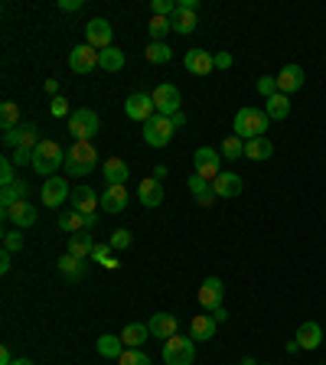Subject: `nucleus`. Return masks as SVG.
Listing matches in <instances>:
<instances>
[{"label": "nucleus", "instance_id": "nucleus-27", "mask_svg": "<svg viewBox=\"0 0 326 365\" xmlns=\"http://www.w3.org/2000/svg\"><path fill=\"white\" fill-rule=\"evenodd\" d=\"M95 245L98 241L91 239V232H78V235H69V254L72 258H91V252H95Z\"/></svg>", "mask_w": 326, "mask_h": 365}, {"label": "nucleus", "instance_id": "nucleus-12", "mask_svg": "<svg viewBox=\"0 0 326 365\" xmlns=\"http://www.w3.org/2000/svg\"><path fill=\"white\" fill-rule=\"evenodd\" d=\"M85 39H88V46L91 49H108L111 46V39H114V30L108 20H101V16H95V20H88L85 26Z\"/></svg>", "mask_w": 326, "mask_h": 365}, {"label": "nucleus", "instance_id": "nucleus-45", "mask_svg": "<svg viewBox=\"0 0 326 365\" xmlns=\"http://www.w3.org/2000/svg\"><path fill=\"white\" fill-rule=\"evenodd\" d=\"M186 186H189V192H193V199H196V196H202L206 189H213V183H209V179H202L199 173H193V177L186 179Z\"/></svg>", "mask_w": 326, "mask_h": 365}, {"label": "nucleus", "instance_id": "nucleus-62", "mask_svg": "<svg viewBox=\"0 0 326 365\" xmlns=\"http://www.w3.org/2000/svg\"><path fill=\"white\" fill-rule=\"evenodd\" d=\"M258 365H261V362H258Z\"/></svg>", "mask_w": 326, "mask_h": 365}, {"label": "nucleus", "instance_id": "nucleus-29", "mask_svg": "<svg viewBox=\"0 0 326 365\" xmlns=\"http://www.w3.org/2000/svg\"><path fill=\"white\" fill-rule=\"evenodd\" d=\"M98 355H105V359H121L124 355V342H121V336H111V333H105V336H98Z\"/></svg>", "mask_w": 326, "mask_h": 365}, {"label": "nucleus", "instance_id": "nucleus-28", "mask_svg": "<svg viewBox=\"0 0 326 365\" xmlns=\"http://www.w3.org/2000/svg\"><path fill=\"white\" fill-rule=\"evenodd\" d=\"M147 340H151V327L147 323H127L124 333H121V342L127 349H140Z\"/></svg>", "mask_w": 326, "mask_h": 365}, {"label": "nucleus", "instance_id": "nucleus-43", "mask_svg": "<svg viewBox=\"0 0 326 365\" xmlns=\"http://www.w3.org/2000/svg\"><path fill=\"white\" fill-rule=\"evenodd\" d=\"M176 7H180L176 0H153V3H151V13H153V16H173Z\"/></svg>", "mask_w": 326, "mask_h": 365}, {"label": "nucleus", "instance_id": "nucleus-60", "mask_svg": "<svg viewBox=\"0 0 326 365\" xmlns=\"http://www.w3.org/2000/svg\"><path fill=\"white\" fill-rule=\"evenodd\" d=\"M13 365H33L30 359H13Z\"/></svg>", "mask_w": 326, "mask_h": 365}, {"label": "nucleus", "instance_id": "nucleus-53", "mask_svg": "<svg viewBox=\"0 0 326 365\" xmlns=\"http://www.w3.org/2000/svg\"><path fill=\"white\" fill-rule=\"evenodd\" d=\"M10 252H7V248H3V252H0V274H7V271H10Z\"/></svg>", "mask_w": 326, "mask_h": 365}, {"label": "nucleus", "instance_id": "nucleus-40", "mask_svg": "<svg viewBox=\"0 0 326 365\" xmlns=\"http://www.w3.org/2000/svg\"><path fill=\"white\" fill-rule=\"evenodd\" d=\"M111 245H105V241H101V245H95V252H91V261H101V265L105 267H118V261H114L111 258Z\"/></svg>", "mask_w": 326, "mask_h": 365}, {"label": "nucleus", "instance_id": "nucleus-31", "mask_svg": "<svg viewBox=\"0 0 326 365\" xmlns=\"http://www.w3.org/2000/svg\"><path fill=\"white\" fill-rule=\"evenodd\" d=\"M264 114H268L271 121H284V118L290 114V98H287V95H281V91H277V95H271V98H268V104H264Z\"/></svg>", "mask_w": 326, "mask_h": 365}, {"label": "nucleus", "instance_id": "nucleus-13", "mask_svg": "<svg viewBox=\"0 0 326 365\" xmlns=\"http://www.w3.org/2000/svg\"><path fill=\"white\" fill-rule=\"evenodd\" d=\"M98 49H91V46H76V49L69 52V69L72 72H78V76H88V72H95L98 69Z\"/></svg>", "mask_w": 326, "mask_h": 365}, {"label": "nucleus", "instance_id": "nucleus-32", "mask_svg": "<svg viewBox=\"0 0 326 365\" xmlns=\"http://www.w3.org/2000/svg\"><path fill=\"white\" fill-rule=\"evenodd\" d=\"M59 271H63L69 280H82V277H85V271H88V265L82 261V258H72V254L65 252L63 258H59Z\"/></svg>", "mask_w": 326, "mask_h": 365}, {"label": "nucleus", "instance_id": "nucleus-57", "mask_svg": "<svg viewBox=\"0 0 326 365\" xmlns=\"http://www.w3.org/2000/svg\"><path fill=\"white\" fill-rule=\"evenodd\" d=\"M98 225V215L91 212V215H85V232H91V228Z\"/></svg>", "mask_w": 326, "mask_h": 365}, {"label": "nucleus", "instance_id": "nucleus-22", "mask_svg": "<svg viewBox=\"0 0 326 365\" xmlns=\"http://www.w3.org/2000/svg\"><path fill=\"white\" fill-rule=\"evenodd\" d=\"M69 199H72V209H76V212H82V215H91L101 206V199L95 196V189H88V186H76Z\"/></svg>", "mask_w": 326, "mask_h": 365}, {"label": "nucleus", "instance_id": "nucleus-6", "mask_svg": "<svg viewBox=\"0 0 326 365\" xmlns=\"http://www.w3.org/2000/svg\"><path fill=\"white\" fill-rule=\"evenodd\" d=\"M173 118H166V114H153L151 121L144 124V140L151 144V147H166L170 140H173Z\"/></svg>", "mask_w": 326, "mask_h": 365}, {"label": "nucleus", "instance_id": "nucleus-18", "mask_svg": "<svg viewBox=\"0 0 326 365\" xmlns=\"http://www.w3.org/2000/svg\"><path fill=\"white\" fill-rule=\"evenodd\" d=\"M303 82H307V72L301 65H284L281 76H277V91L281 95H294V91L303 89Z\"/></svg>", "mask_w": 326, "mask_h": 365}, {"label": "nucleus", "instance_id": "nucleus-58", "mask_svg": "<svg viewBox=\"0 0 326 365\" xmlns=\"http://www.w3.org/2000/svg\"><path fill=\"white\" fill-rule=\"evenodd\" d=\"M183 124H186V114H183V111L173 114V127H183Z\"/></svg>", "mask_w": 326, "mask_h": 365}, {"label": "nucleus", "instance_id": "nucleus-17", "mask_svg": "<svg viewBox=\"0 0 326 365\" xmlns=\"http://www.w3.org/2000/svg\"><path fill=\"white\" fill-rule=\"evenodd\" d=\"M241 189H245V179L239 173H219L213 179V192L219 199H235V196H241Z\"/></svg>", "mask_w": 326, "mask_h": 365}, {"label": "nucleus", "instance_id": "nucleus-11", "mask_svg": "<svg viewBox=\"0 0 326 365\" xmlns=\"http://www.w3.org/2000/svg\"><path fill=\"white\" fill-rule=\"evenodd\" d=\"M153 104H157V114H166V118L180 114V89L170 82H160L153 89Z\"/></svg>", "mask_w": 326, "mask_h": 365}, {"label": "nucleus", "instance_id": "nucleus-39", "mask_svg": "<svg viewBox=\"0 0 326 365\" xmlns=\"http://www.w3.org/2000/svg\"><path fill=\"white\" fill-rule=\"evenodd\" d=\"M118 365H151V355L144 349H124V355L118 359Z\"/></svg>", "mask_w": 326, "mask_h": 365}, {"label": "nucleus", "instance_id": "nucleus-14", "mask_svg": "<svg viewBox=\"0 0 326 365\" xmlns=\"http://www.w3.org/2000/svg\"><path fill=\"white\" fill-rule=\"evenodd\" d=\"M3 219H7V222H13V228H20V232H23V228L36 225L39 215H36V209H33L30 202L20 199V202H13L10 209H3Z\"/></svg>", "mask_w": 326, "mask_h": 365}, {"label": "nucleus", "instance_id": "nucleus-33", "mask_svg": "<svg viewBox=\"0 0 326 365\" xmlns=\"http://www.w3.org/2000/svg\"><path fill=\"white\" fill-rule=\"evenodd\" d=\"M274 153V144L268 137H254V140H245V157L248 160H268Z\"/></svg>", "mask_w": 326, "mask_h": 365}, {"label": "nucleus", "instance_id": "nucleus-15", "mask_svg": "<svg viewBox=\"0 0 326 365\" xmlns=\"http://www.w3.org/2000/svg\"><path fill=\"white\" fill-rule=\"evenodd\" d=\"M222 300H226V284H222L219 277H206L199 287L202 310H215V307H222Z\"/></svg>", "mask_w": 326, "mask_h": 365}, {"label": "nucleus", "instance_id": "nucleus-25", "mask_svg": "<svg viewBox=\"0 0 326 365\" xmlns=\"http://www.w3.org/2000/svg\"><path fill=\"white\" fill-rule=\"evenodd\" d=\"M215 323L209 313H199V316H193V323H189V340H196V342H206V340H213L215 336Z\"/></svg>", "mask_w": 326, "mask_h": 365}, {"label": "nucleus", "instance_id": "nucleus-59", "mask_svg": "<svg viewBox=\"0 0 326 365\" xmlns=\"http://www.w3.org/2000/svg\"><path fill=\"white\" fill-rule=\"evenodd\" d=\"M153 179H157V183H160V179H166V166H157V170H153Z\"/></svg>", "mask_w": 326, "mask_h": 365}, {"label": "nucleus", "instance_id": "nucleus-24", "mask_svg": "<svg viewBox=\"0 0 326 365\" xmlns=\"http://www.w3.org/2000/svg\"><path fill=\"white\" fill-rule=\"evenodd\" d=\"M294 340L301 342V349H320V342H323V329H320V323L307 320V323L297 327V336H294Z\"/></svg>", "mask_w": 326, "mask_h": 365}, {"label": "nucleus", "instance_id": "nucleus-26", "mask_svg": "<svg viewBox=\"0 0 326 365\" xmlns=\"http://www.w3.org/2000/svg\"><path fill=\"white\" fill-rule=\"evenodd\" d=\"M101 209L105 212H124L127 209V186H108L101 192Z\"/></svg>", "mask_w": 326, "mask_h": 365}, {"label": "nucleus", "instance_id": "nucleus-7", "mask_svg": "<svg viewBox=\"0 0 326 365\" xmlns=\"http://www.w3.org/2000/svg\"><path fill=\"white\" fill-rule=\"evenodd\" d=\"M3 144H7V147H13V151H17V147L36 151L39 144H43V140H39V127L33 124V121H23V124L13 127V131H3Z\"/></svg>", "mask_w": 326, "mask_h": 365}, {"label": "nucleus", "instance_id": "nucleus-9", "mask_svg": "<svg viewBox=\"0 0 326 365\" xmlns=\"http://www.w3.org/2000/svg\"><path fill=\"white\" fill-rule=\"evenodd\" d=\"M193 164H196V173H199L202 179L213 183V179L222 173V153L213 151V147H199V151L193 153Z\"/></svg>", "mask_w": 326, "mask_h": 365}, {"label": "nucleus", "instance_id": "nucleus-37", "mask_svg": "<svg viewBox=\"0 0 326 365\" xmlns=\"http://www.w3.org/2000/svg\"><path fill=\"white\" fill-rule=\"evenodd\" d=\"M151 43H163L166 33H173V23H170V16H151Z\"/></svg>", "mask_w": 326, "mask_h": 365}, {"label": "nucleus", "instance_id": "nucleus-50", "mask_svg": "<svg viewBox=\"0 0 326 365\" xmlns=\"http://www.w3.org/2000/svg\"><path fill=\"white\" fill-rule=\"evenodd\" d=\"M215 69H232V52H215Z\"/></svg>", "mask_w": 326, "mask_h": 365}, {"label": "nucleus", "instance_id": "nucleus-55", "mask_svg": "<svg viewBox=\"0 0 326 365\" xmlns=\"http://www.w3.org/2000/svg\"><path fill=\"white\" fill-rule=\"evenodd\" d=\"M46 91L56 98V95H59V82H56V78H46Z\"/></svg>", "mask_w": 326, "mask_h": 365}, {"label": "nucleus", "instance_id": "nucleus-44", "mask_svg": "<svg viewBox=\"0 0 326 365\" xmlns=\"http://www.w3.org/2000/svg\"><path fill=\"white\" fill-rule=\"evenodd\" d=\"M258 95H264V98H271V95H277V76H261L258 78Z\"/></svg>", "mask_w": 326, "mask_h": 365}, {"label": "nucleus", "instance_id": "nucleus-48", "mask_svg": "<svg viewBox=\"0 0 326 365\" xmlns=\"http://www.w3.org/2000/svg\"><path fill=\"white\" fill-rule=\"evenodd\" d=\"M50 111L56 114V118H69V101H65L63 95H56V98H52V104H50Z\"/></svg>", "mask_w": 326, "mask_h": 365}, {"label": "nucleus", "instance_id": "nucleus-16", "mask_svg": "<svg viewBox=\"0 0 326 365\" xmlns=\"http://www.w3.org/2000/svg\"><path fill=\"white\" fill-rule=\"evenodd\" d=\"M69 196H72V189H69V183H65L63 177H50L43 183V202H46L50 209H59Z\"/></svg>", "mask_w": 326, "mask_h": 365}, {"label": "nucleus", "instance_id": "nucleus-21", "mask_svg": "<svg viewBox=\"0 0 326 365\" xmlns=\"http://www.w3.org/2000/svg\"><path fill=\"white\" fill-rule=\"evenodd\" d=\"M215 69V56L206 49H189L186 52V72H193V76H209Z\"/></svg>", "mask_w": 326, "mask_h": 365}, {"label": "nucleus", "instance_id": "nucleus-61", "mask_svg": "<svg viewBox=\"0 0 326 365\" xmlns=\"http://www.w3.org/2000/svg\"><path fill=\"white\" fill-rule=\"evenodd\" d=\"M239 365H258V362H254V359H241Z\"/></svg>", "mask_w": 326, "mask_h": 365}, {"label": "nucleus", "instance_id": "nucleus-5", "mask_svg": "<svg viewBox=\"0 0 326 365\" xmlns=\"http://www.w3.org/2000/svg\"><path fill=\"white\" fill-rule=\"evenodd\" d=\"M193 359H196V340L173 336L163 342V365H193Z\"/></svg>", "mask_w": 326, "mask_h": 365}, {"label": "nucleus", "instance_id": "nucleus-4", "mask_svg": "<svg viewBox=\"0 0 326 365\" xmlns=\"http://www.w3.org/2000/svg\"><path fill=\"white\" fill-rule=\"evenodd\" d=\"M98 114L91 111V108H76V111L69 114V134L72 140H85L91 144V137L98 134Z\"/></svg>", "mask_w": 326, "mask_h": 365}, {"label": "nucleus", "instance_id": "nucleus-36", "mask_svg": "<svg viewBox=\"0 0 326 365\" xmlns=\"http://www.w3.org/2000/svg\"><path fill=\"white\" fill-rule=\"evenodd\" d=\"M144 56H147V63H153V65H163V63H170V59H173V49H170L166 43H151Z\"/></svg>", "mask_w": 326, "mask_h": 365}, {"label": "nucleus", "instance_id": "nucleus-51", "mask_svg": "<svg viewBox=\"0 0 326 365\" xmlns=\"http://www.w3.org/2000/svg\"><path fill=\"white\" fill-rule=\"evenodd\" d=\"M13 192H17V199H26V196H30V186H26L23 179H17V183H13Z\"/></svg>", "mask_w": 326, "mask_h": 365}, {"label": "nucleus", "instance_id": "nucleus-10", "mask_svg": "<svg viewBox=\"0 0 326 365\" xmlns=\"http://www.w3.org/2000/svg\"><path fill=\"white\" fill-rule=\"evenodd\" d=\"M124 114L131 118V121H140V124H147L153 114H157V104H153V95H144V91H138V95H131V98L124 101Z\"/></svg>", "mask_w": 326, "mask_h": 365}, {"label": "nucleus", "instance_id": "nucleus-2", "mask_svg": "<svg viewBox=\"0 0 326 365\" xmlns=\"http://www.w3.org/2000/svg\"><path fill=\"white\" fill-rule=\"evenodd\" d=\"M65 166V151L56 144V140H43L36 151H33V170H36L39 177H56V170Z\"/></svg>", "mask_w": 326, "mask_h": 365}, {"label": "nucleus", "instance_id": "nucleus-1", "mask_svg": "<svg viewBox=\"0 0 326 365\" xmlns=\"http://www.w3.org/2000/svg\"><path fill=\"white\" fill-rule=\"evenodd\" d=\"M95 166H98V151L85 140H72V147L65 151V170L72 177H88Z\"/></svg>", "mask_w": 326, "mask_h": 365}, {"label": "nucleus", "instance_id": "nucleus-23", "mask_svg": "<svg viewBox=\"0 0 326 365\" xmlns=\"http://www.w3.org/2000/svg\"><path fill=\"white\" fill-rule=\"evenodd\" d=\"M138 199H140V206H144V209H157V206L163 202V186L153 177H147L138 186Z\"/></svg>", "mask_w": 326, "mask_h": 365}, {"label": "nucleus", "instance_id": "nucleus-47", "mask_svg": "<svg viewBox=\"0 0 326 365\" xmlns=\"http://www.w3.org/2000/svg\"><path fill=\"white\" fill-rule=\"evenodd\" d=\"M10 160H13L17 166H33V151H26V147H17Z\"/></svg>", "mask_w": 326, "mask_h": 365}, {"label": "nucleus", "instance_id": "nucleus-30", "mask_svg": "<svg viewBox=\"0 0 326 365\" xmlns=\"http://www.w3.org/2000/svg\"><path fill=\"white\" fill-rule=\"evenodd\" d=\"M98 69H105V72H121V69H124V49H118V46H108V49H101Z\"/></svg>", "mask_w": 326, "mask_h": 365}, {"label": "nucleus", "instance_id": "nucleus-35", "mask_svg": "<svg viewBox=\"0 0 326 365\" xmlns=\"http://www.w3.org/2000/svg\"><path fill=\"white\" fill-rule=\"evenodd\" d=\"M59 228H63L65 235H78V232H85V215L82 212H63L59 215Z\"/></svg>", "mask_w": 326, "mask_h": 365}, {"label": "nucleus", "instance_id": "nucleus-41", "mask_svg": "<svg viewBox=\"0 0 326 365\" xmlns=\"http://www.w3.org/2000/svg\"><path fill=\"white\" fill-rule=\"evenodd\" d=\"M3 248L10 254L23 252V235H20V228H10V232H3Z\"/></svg>", "mask_w": 326, "mask_h": 365}, {"label": "nucleus", "instance_id": "nucleus-52", "mask_svg": "<svg viewBox=\"0 0 326 365\" xmlns=\"http://www.w3.org/2000/svg\"><path fill=\"white\" fill-rule=\"evenodd\" d=\"M59 10H82V0H59Z\"/></svg>", "mask_w": 326, "mask_h": 365}, {"label": "nucleus", "instance_id": "nucleus-49", "mask_svg": "<svg viewBox=\"0 0 326 365\" xmlns=\"http://www.w3.org/2000/svg\"><path fill=\"white\" fill-rule=\"evenodd\" d=\"M219 199V196H215L213 189H206V192H202V196H196V206H199V209H213V202Z\"/></svg>", "mask_w": 326, "mask_h": 365}, {"label": "nucleus", "instance_id": "nucleus-56", "mask_svg": "<svg viewBox=\"0 0 326 365\" xmlns=\"http://www.w3.org/2000/svg\"><path fill=\"white\" fill-rule=\"evenodd\" d=\"M0 365H13V355H10V349H7V346L0 349Z\"/></svg>", "mask_w": 326, "mask_h": 365}, {"label": "nucleus", "instance_id": "nucleus-34", "mask_svg": "<svg viewBox=\"0 0 326 365\" xmlns=\"http://www.w3.org/2000/svg\"><path fill=\"white\" fill-rule=\"evenodd\" d=\"M0 127H3V131L20 127V104H17V101H3V104H0Z\"/></svg>", "mask_w": 326, "mask_h": 365}, {"label": "nucleus", "instance_id": "nucleus-20", "mask_svg": "<svg viewBox=\"0 0 326 365\" xmlns=\"http://www.w3.org/2000/svg\"><path fill=\"white\" fill-rule=\"evenodd\" d=\"M147 327H151V336H153V340H163V342H166V340H173V336H180V333H176V316L173 313H153Z\"/></svg>", "mask_w": 326, "mask_h": 365}, {"label": "nucleus", "instance_id": "nucleus-38", "mask_svg": "<svg viewBox=\"0 0 326 365\" xmlns=\"http://www.w3.org/2000/svg\"><path fill=\"white\" fill-rule=\"evenodd\" d=\"M222 157H228V160H239V157H245V140H241L239 134L226 137V140H222Z\"/></svg>", "mask_w": 326, "mask_h": 365}, {"label": "nucleus", "instance_id": "nucleus-46", "mask_svg": "<svg viewBox=\"0 0 326 365\" xmlns=\"http://www.w3.org/2000/svg\"><path fill=\"white\" fill-rule=\"evenodd\" d=\"M108 245H111L114 252H124L127 245H131V232H127V228H118V232L111 235V241H108Z\"/></svg>", "mask_w": 326, "mask_h": 365}, {"label": "nucleus", "instance_id": "nucleus-8", "mask_svg": "<svg viewBox=\"0 0 326 365\" xmlns=\"http://www.w3.org/2000/svg\"><path fill=\"white\" fill-rule=\"evenodd\" d=\"M196 10H199V0H180L176 13L170 16V23H173V33H183V36H189V33L199 26V16H196Z\"/></svg>", "mask_w": 326, "mask_h": 365}, {"label": "nucleus", "instance_id": "nucleus-42", "mask_svg": "<svg viewBox=\"0 0 326 365\" xmlns=\"http://www.w3.org/2000/svg\"><path fill=\"white\" fill-rule=\"evenodd\" d=\"M13 160L10 157H3V160H0V186L7 189V186H13V183H17V177H13Z\"/></svg>", "mask_w": 326, "mask_h": 365}, {"label": "nucleus", "instance_id": "nucleus-19", "mask_svg": "<svg viewBox=\"0 0 326 365\" xmlns=\"http://www.w3.org/2000/svg\"><path fill=\"white\" fill-rule=\"evenodd\" d=\"M101 173H105V183H108V186H124L127 177H131V166H127L121 157H108L105 166H101Z\"/></svg>", "mask_w": 326, "mask_h": 365}, {"label": "nucleus", "instance_id": "nucleus-54", "mask_svg": "<svg viewBox=\"0 0 326 365\" xmlns=\"http://www.w3.org/2000/svg\"><path fill=\"white\" fill-rule=\"evenodd\" d=\"M213 320H215V323H226V320H228V310H226V307H215V310H213Z\"/></svg>", "mask_w": 326, "mask_h": 365}, {"label": "nucleus", "instance_id": "nucleus-3", "mask_svg": "<svg viewBox=\"0 0 326 365\" xmlns=\"http://www.w3.org/2000/svg\"><path fill=\"white\" fill-rule=\"evenodd\" d=\"M268 124H271V118L264 111H258V108H241L239 114H235V134H239L241 140H254V137H264V131H268Z\"/></svg>", "mask_w": 326, "mask_h": 365}]
</instances>
